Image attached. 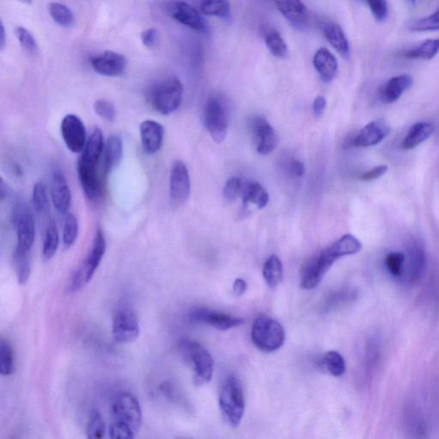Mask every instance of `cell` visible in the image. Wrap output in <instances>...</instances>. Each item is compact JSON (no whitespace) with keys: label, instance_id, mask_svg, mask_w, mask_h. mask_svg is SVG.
<instances>
[{"label":"cell","instance_id":"obj_1","mask_svg":"<svg viewBox=\"0 0 439 439\" xmlns=\"http://www.w3.org/2000/svg\"><path fill=\"white\" fill-rule=\"evenodd\" d=\"M362 249V244L354 235H345L320 252L310 261L302 272L300 285L304 290H314L321 282L336 261L343 256L354 255Z\"/></svg>","mask_w":439,"mask_h":439},{"label":"cell","instance_id":"obj_2","mask_svg":"<svg viewBox=\"0 0 439 439\" xmlns=\"http://www.w3.org/2000/svg\"><path fill=\"white\" fill-rule=\"evenodd\" d=\"M179 352L193 371L195 385H204L211 381L214 359L211 353L202 344L192 339H183L179 343Z\"/></svg>","mask_w":439,"mask_h":439},{"label":"cell","instance_id":"obj_3","mask_svg":"<svg viewBox=\"0 0 439 439\" xmlns=\"http://www.w3.org/2000/svg\"><path fill=\"white\" fill-rule=\"evenodd\" d=\"M106 250V241L104 233L101 228H98L88 255L70 276L67 291L78 292L90 282L104 259Z\"/></svg>","mask_w":439,"mask_h":439},{"label":"cell","instance_id":"obj_4","mask_svg":"<svg viewBox=\"0 0 439 439\" xmlns=\"http://www.w3.org/2000/svg\"><path fill=\"white\" fill-rule=\"evenodd\" d=\"M219 404L225 421L233 427L239 426L245 414V395L235 376L229 375L224 379L219 393Z\"/></svg>","mask_w":439,"mask_h":439},{"label":"cell","instance_id":"obj_5","mask_svg":"<svg viewBox=\"0 0 439 439\" xmlns=\"http://www.w3.org/2000/svg\"><path fill=\"white\" fill-rule=\"evenodd\" d=\"M183 93L184 88L180 79L170 77L152 87L149 99L156 112L162 116H170L180 109Z\"/></svg>","mask_w":439,"mask_h":439},{"label":"cell","instance_id":"obj_6","mask_svg":"<svg viewBox=\"0 0 439 439\" xmlns=\"http://www.w3.org/2000/svg\"><path fill=\"white\" fill-rule=\"evenodd\" d=\"M286 334L282 324L266 315L256 316L252 328L254 345L264 353H272L283 347Z\"/></svg>","mask_w":439,"mask_h":439},{"label":"cell","instance_id":"obj_7","mask_svg":"<svg viewBox=\"0 0 439 439\" xmlns=\"http://www.w3.org/2000/svg\"><path fill=\"white\" fill-rule=\"evenodd\" d=\"M113 421L128 426L137 435L142 423L140 403L132 394L120 392L116 395L112 402Z\"/></svg>","mask_w":439,"mask_h":439},{"label":"cell","instance_id":"obj_8","mask_svg":"<svg viewBox=\"0 0 439 439\" xmlns=\"http://www.w3.org/2000/svg\"><path fill=\"white\" fill-rule=\"evenodd\" d=\"M204 122L214 140L217 142L225 140L228 132V111L220 98L212 97L207 101L204 111Z\"/></svg>","mask_w":439,"mask_h":439},{"label":"cell","instance_id":"obj_9","mask_svg":"<svg viewBox=\"0 0 439 439\" xmlns=\"http://www.w3.org/2000/svg\"><path fill=\"white\" fill-rule=\"evenodd\" d=\"M140 333V322L135 312L129 308L117 310L113 319V338L118 344L136 341Z\"/></svg>","mask_w":439,"mask_h":439},{"label":"cell","instance_id":"obj_10","mask_svg":"<svg viewBox=\"0 0 439 439\" xmlns=\"http://www.w3.org/2000/svg\"><path fill=\"white\" fill-rule=\"evenodd\" d=\"M99 162L79 157L78 175L81 187L87 197L91 201H97L101 197L102 183L99 173Z\"/></svg>","mask_w":439,"mask_h":439},{"label":"cell","instance_id":"obj_11","mask_svg":"<svg viewBox=\"0 0 439 439\" xmlns=\"http://www.w3.org/2000/svg\"><path fill=\"white\" fill-rule=\"evenodd\" d=\"M61 135L67 149L74 154L82 153L87 144V132L84 122L75 114H67L61 125Z\"/></svg>","mask_w":439,"mask_h":439},{"label":"cell","instance_id":"obj_12","mask_svg":"<svg viewBox=\"0 0 439 439\" xmlns=\"http://www.w3.org/2000/svg\"><path fill=\"white\" fill-rule=\"evenodd\" d=\"M13 224L17 233V247L22 250L31 251L33 247L35 228L30 209L25 205H17L13 211Z\"/></svg>","mask_w":439,"mask_h":439},{"label":"cell","instance_id":"obj_13","mask_svg":"<svg viewBox=\"0 0 439 439\" xmlns=\"http://www.w3.org/2000/svg\"><path fill=\"white\" fill-rule=\"evenodd\" d=\"M191 194V180L187 165L182 161L173 163L169 180L170 199L176 205L187 203Z\"/></svg>","mask_w":439,"mask_h":439},{"label":"cell","instance_id":"obj_14","mask_svg":"<svg viewBox=\"0 0 439 439\" xmlns=\"http://www.w3.org/2000/svg\"><path fill=\"white\" fill-rule=\"evenodd\" d=\"M189 318L194 323L208 324L218 330H231L244 323L242 319L207 308H196L191 311Z\"/></svg>","mask_w":439,"mask_h":439},{"label":"cell","instance_id":"obj_15","mask_svg":"<svg viewBox=\"0 0 439 439\" xmlns=\"http://www.w3.org/2000/svg\"><path fill=\"white\" fill-rule=\"evenodd\" d=\"M90 64L93 70L101 76L120 77L124 74L128 61L123 54L106 51L91 58Z\"/></svg>","mask_w":439,"mask_h":439},{"label":"cell","instance_id":"obj_16","mask_svg":"<svg viewBox=\"0 0 439 439\" xmlns=\"http://www.w3.org/2000/svg\"><path fill=\"white\" fill-rule=\"evenodd\" d=\"M252 132L256 144V150L261 155H268L278 145V140L274 128L263 117L253 118Z\"/></svg>","mask_w":439,"mask_h":439},{"label":"cell","instance_id":"obj_17","mask_svg":"<svg viewBox=\"0 0 439 439\" xmlns=\"http://www.w3.org/2000/svg\"><path fill=\"white\" fill-rule=\"evenodd\" d=\"M390 133V125L385 121L381 120L371 121L351 140L350 144L354 147H371L381 144Z\"/></svg>","mask_w":439,"mask_h":439},{"label":"cell","instance_id":"obj_18","mask_svg":"<svg viewBox=\"0 0 439 439\" xmlns=\"http://www.w3.org/2000/svg\"><path fill=\"white\" fill-rule=\"evenodd\" d=\"M51 199L59 215H66L71 205V192L68 182L61 170H54L51 182Z\"/></svg>","mask_w":439,"mask_h":439},{"label":"cell","instance_id":"obj_19","mask_svg":"<svg viewBox=\"0 0 439 439\" xmlns=\"http://www.w3.org/2000/svg\"><path fill=\"white\" fill-rule=\"evenodd\" d=\"M172 17L177 22L201 33H208L209 27L199 11L188 3L178 1L171 7Z\"/></svg>","mask_w":439,"mask_h":439},{"label":"cell","instance_id":"obj_20","mask_svg":"<svg viewBox=\"0 0 439 439\" xmlns=\"http://www.w3.org/2000/svg\"><path fill=\"white\" fill-rule=\"evenodd\" d=\"M278 11L295 29L302 30L309 22V13L300 0H274Z\"/></svg>","mask_w":439,"mask_h":439},{"label":"cell","instance_id":"obj_21","mask_svg":"<svg viewBox=\"0 0 439 439\" xmlns=\"http://www.w3.org/2000/svg\"><path fill=\"white\" fill-rule=\"evenodd\" d=\"M142 149L148 155H154L161 148L164 140V128L155 120H144L140 125Z\"/></svg>","mask_w":439,"mask_h":439},{"label":"cell","instance_id":"obj_22","mask_svg":"<svg viewBox=\"0 0 439 439\" xmlns=\"http://www.w3.org/2000/svg\"><path fill=\"white\" fill-rule=\"evenodd\" d=\"M426 266V255L420 243L411 244L407 259V278L410 283H418L423 278Z\"/></svg>","mask_w":439,"mask_h":439},{"label":"cell","instance_id":"obj_23","mask_svg":"<svg viewBox=\"0 0 439 439\" xmlns=\"http://www.w3.org/2000/svg\"><path fill=\"white\" fill-rule=\"evenodd\" d=\"M413 85V78L409 75L402 74L390 78L383 87L381 96L385 104H394L401 98L403 93Z\"/></svg>","mask_w":439,"mask_h":439},{"label":"cell","instance_id":"obj_24","mask_svg":"<svg viewBox=\"0 0 439 439\" xmlns=\"http://www.w3.org/2000/svg\"><path fill=\"white\" fill-rule=\"evenodd\" d=\"M314 65L323 82H331L338 73V59L326 49L316 51L314 57Z\"/></svg>","mask_w":439,"mask_h":439},{"label":"cell","instance_id":"obj_25","mask_svg":"<svg viewBox=\"0 0 439 439\" xmlns=\"http://www.w3.org/2000/svg\"><path fill=\"white\" fill-rule=\"evenodd\" d=\"M123 156V142L121 138L112 135L105 142L104 155H102V169L104 173H108L116 168L120 163Z\"/></svg>","mask_w":439,"mask_h":439},{"label":"cell","instance_id":"obj_26","mask_svg":"<svg viewBox=\"0 0 439 439\" xmlns=\"http://www.w3.org/2000/svg\"><path fill=\"white\" fill-rule=\"evenodd\" d=\"M324 37L342 57L349 58L350 46L342 27L336 23H327L322 26Z\"/></svg>","mask_w":439,"mask_h":439},{"label":"cell","instance_id":"obj_27","mask_svg":"<svg viewBox=\"0 0 439 439\" xmlns=\"http://www.w3.org/2000/svg\"><path fill=\"white\" fill-rule=\"evenodd\" d=\"M433 125L428 122H419L412 126L402 142V149H413L433 135Z\"/></svg>","mask_w":439,"mask_h":439},{"label":"cell","instance_id":"obj_28","mask_svg":"<svg viewBox=\"0 0 439 439\" xmlns=\"http://www.w3.org/2000/svg\"><path fill=\"white\" fill-rule=\"evenodd\" d=\"M241 197H242L245 205L252 204L259 209L266 207L270 200L266 190L258 182H249L247 184H244Z\"/></svg>","mask_w":439,"mask_h":439},{"label":"cell","instance_id":"obj_29","mask_svg":"<svg viewBox=\"0 0 439 439\" xmlns=\"http://www.w3.org/2000/svg\"><path fill=\"white\" fill-rule=\"evenodd\" d=\"M59 245V235L56 223L53 218L47 221L43 237L42 256L45 261L52 259L56 254Z\"/></svg>","mask_w":439,"mask_h":439},{"label":"cell","instance_id":"obj_30","mask_svg":"<svg viewBox=\"0 0 439 439\" xmlns=\"http://www.w3.org/2000/svg\"><path fill=\"white\" fill-rule=\"evenodd\" d=\"M439 53V38L426 39L412 49L406 51L403 56L409 59L431 61Z\"/></svg>","mask_w":439,"mask_h":439},{"label":"cell","instance_id":"obj_31","mask_svg":"<svg viewBox=\"0 0 439 439\" xmlns=\"http://www.w3.org/2000/svg\"><path fill=\"white\" fill-rule=\"evenodd\" d=\"M13 263L20 285H25L30 280L31 274L30 251L16 247L13 253Z\"/></svg>","mask_w":439,"mask_h":439},{"label":"cell","instance_id":"obj_32","mask_svg":"<svg viewBox=\"0 0 439 439\" xmlns=\"http://www.w3.org/2000/svg\"><path fill=\"white\" fill-rule=\"evenodd\" d=\"M263 276L265 282L270 287H275L282 282L283 276V267L282 261L278 256L273 255L265 262Z\"/></svg>","mask_w":439,"mask_h":439},{"label":"cell","instance_id":"obj_33","mask_svg":"<svg viewBox=\"0 0 439 439\" xmlns=\"http://www.w3.org/2000/svg\"><path fill=\"white\" fill-rule=\"evenodd\" d=\"M199 9L202 13L213 17L227 18L230 15L228 0H200Z\"/></svg>","mask_w":439,"mask_h":439},{"label":"cell","instance_id":"obj_34","mask_svg":"<svg viewBox=\"0 0 439 439\" xmlns=\"http://www.w3.org/2000/svg\"><path fill=\"white\" fill-rule=\"evenodd\" d=\"M32 204L35 212L39 217L45 218L46 216H49V199L45 185L42 182H37L34 185Z\"/></svg>","mask_w":439,"mask_h":439},{"label":"cell","instance_id":"obj_35","mask_svg":"<svg viewBox=\"0 0 439 439\" xmlns=\"http://www.w3.org/2000/svg\"><path fill=\"white\" fill-rule=\"evenodd\" d=\"M49 14L58 25L63 27H70L74 25L75 18L73 11L61 3H51L49 5Z\"/></svg>","mask_w":439,"mask_h":439},{"label":"cell","instance_id":"obj_36","mask_svg":"<svg viewBox=\"0 0 439 439\" xmlns=\"http://www.w3.org/2000/svg\"><path fill=\"white\" fill-rule=\"evenodd\" d=\"M15 371V359L13 347L7 340L0 341V373L10 376Z\"/></svg>","mask_w":439,"mask_h":439},{"label":"cell","instance_id":"obj_37","mask_svg":"<svg viewBox=\"0 0 439 439\" xmlns=\"http://www.w3.org/2000/svg\"><path fill=\"white\" fill-rule=\"evenodd\" d=\"M265 44L273 56L280 58L287 57L288 47L278 31L271 30L265 35Z\"/></svg>","mask_w":439,"mask_h":439},{"label":"cell","instance_id":"obj_38","mask_svg":"<svg viewBox=\"0 0 439 439\" xmlns=\"http://www.w3.org/2000/svg\"><path fill=\"white\" fill-rule=\"evenodd\" d=\"M407 29L412 32H431L439 30V8L427 17L409 22Z\"/></svg>","mask_w":439,"mask_h":439},{"label":"cell","instance_id":"obj_39","mask_svg":"<svg viewBox=\"0 0 439 439\" xmlns=\"http://www.w3.org/2000/svg\"><path fill=\"white\" fill-rule=\"evenodd\" d=\"M323 366L328 373L335 377H341L346 371L345 359L341 354L336 351H330L324 355Z\"/></svg>","mask_w":439,"mask_h":439},{"label":"cell","instance_id":"obj_40","mask_svg":"<svg viewBox=\"0 0 439 439\" xmlns=\"http://www.w3.org/2000/svg\"><path fill=\"white\" fill-rule=\"evenodd\" d=\"M106 425L100 411H91L88 424L86 427L87 438L90 439H100L105 436Z\"/></svg>","mask_w":439,"mask_h":439},{"label":"cell","instance_id":"obj_41","mask_svg":"<svg viewBox=\"0 0 439 439\" xmlns=\"http://www.w3.org/2000/svg\"><path fill=\"white\" fill-rule=\"evenodd\" d=\"M79 227L76 216L73 214L67 213L63 227V245L66 249L73 246L78 239Z\"/></svg>","mask_w":439,"mask_h":439},{"label":"cell","instance_id":"obj_42","mask_svg":"<svg viewBox=\"0 0 439 439\" xmlns=\"http://www.w3.org/2000/svg\"><path fill=\"white\" fill-rule=\"evenodd\" d=\"M16 37H17L20 44L23 49L30 54H37L38 52V45L37 39L30 31L25 29V27L18 26L15 29Z\"/></svg>","mask_w":439,"mask_h":439},{"label":"cell","instance_id":"obj_43","mask_svg":"<svg viewBox=\"0 0 439 439\" xmlns=\"http://www.w3.org/2000/svg\"><path fill=\"white\" fill-rule=\"evenodd\" d=\"M405 259L404 254L400 252H390L386 256V267L395 278H400L403 275Z\"/></svg>","mask_w":439,"mask_h":439},{"label":"cell","instance_id":"obj_44","mask_svg":"<svg viewBox=\"0 0 439 439\" xmlns=\"http://www.w3.org/2000/svg\"><path fill=\"white\" fill-rule=\"evenodd\" d=\"M94 110L102 120L109 122L116 120V109L112 101L106 100V99H99L94 101Z\"/></svg>","mask_w":439,"mask_h":439},{"label":"cell","instance_id":"obj_45","mask_svg":"<svg viewBox=\"0 0 439 439\" xmlns=\"http://www.w3.org/2000/svg\"><path fill=\"white\" fill-rule=\"evenodd\" d=\"M243 182L239 178L233 177L228 180L223 189V196L228 202H233L241 195Z\"/></svg>","mask_w":439,"mask_h":439},{"label":"cell","instance_id":"obj_46","mask_svg":"<svg viewBox=\"0 0 439 439\" xmlns=\"http://www.w3.org/2000/svg\"><path fill=\"white\" fill-rule=\"evenodd\" d=\"M369 6L371 13L378 22H385L389 14L386 0H363Z\"/></svg>","mask_w":439,"mask_h":439},{"label":"cell","instance_id":"obj_47","mask_svg":"<svg viewBox=\"0 0 439 439\" xmlns=\"http://www.w3.org/2000/svg\"><path fill=\"white\" fill-rule=\"evenodd\" d=\"M109 433V437L114 439H132L137 436L135 433L128 428V426L118 424L116 422H113L111 424Z\"/></svg>","mask_w":439,"mask_h":439},{"label":"cell","instance_id":"obj_48","mask_svg":"<svg viewBox=\"0 0 439 439\" xmlns=\"http://www.w3.org/2000/svg\"><path fill=\"white\" fill-rule=\"evenodd\" d=\"M388 171V167L386 165L378 166L373 169L369 170L366 173H364L361 177V180L364 181H371L378 179V178L385 175Z\"/></svg>","mask_w":439,"mask_h":439},{"label":"cell","instance_id":"obj_49","mask_svg":"<svg viewBox=\"0 0 439 439\" xmlns=\"http://www.w3.org/2000/svg\"><path fill=\"white\" fill-rule=\"evenodd\" d=\"M158 32L156 29L146 30L142 31L140 35V39L142 44H144L146 47H149V49L156 44Z\"/></svg>","mask_w":439,"mask_h":439},{"label":"cell","instance_id":"obj_50","mask_svg":"<svg viewBox=\"0 0 439 439\" xmlns=\"http://www.w3.org/2000/svg\"><path fill=\"white\" fill-rule=\"evenodd\" d=\"M326 99L322 96H319L314 100V105H312V111H314V116L316 118H321L324 113V110L326 109Z\"/></svg>","mask_w":439,"mask_h":439},{"label":"cell","instance_id":"obj_51","mask_svg":"<svg viewBox=\"0 0 439 439\" xmlns=\"http://www.w3.org/2000/svg\"><path fill=\"white\" fill-rule=\"evenodd\" d=\"M288 171L292 176L302 177L304 173V166L302 161L294 160L290 162V167H288Z\"/></svg>","mask_w":439,"mask_h":439},{"label":"cell","instance_id":"obj_52","mask_svg":"<svg viewBox=\"0 0 439 439\" xmlns=\"http://www.w3.org/2000/svg\"><path fill=\"white\" fill-rule=\"evenodd\" d=\"M247 290V284L246 280L243 279H236L235 283H233V294L236 296H241L246 292Z\"/></svg>","mask_w":439,"mask_h":439},{"label":"cell","instance_id":"obj_53","mask_svg":"<svg viewBox=\"0 0 439 439\" xmlns=\"http://www.w3.org/2000/svg\"><path fill=\"white\" fill-rule=\"evenodd\" d=\"M6 30L5 26L1 23V27H0V49H4L6 46Z\"/></svg>","mask_w":439,"mask_h":439},{"label":"cell","instance_id":"obj_54","mask_svg":"<svg viewBox=\"0 0 439 439\" xmlns=\"http://www.w3.org/2000/svg\"><path fill=\"white\" fill-rule=\"evenodd\" d=\"M19 1L27 4V5H31V4H32V0H19Z\"/></svg>","mask_w":439,"mask_h":439},{"label":"cell","instance_id":"obj_55","mask_svg":"<svg viewBox=\"0 0 439 439\" xmlns=\"http://www.w3.org/2000/svg\"><path fill=\"white\" fill-rule=\"evenodd\" d=\"M407 1H409L411 4H413V5H414V4L416 3L417 0H407Z\"/></svg>","mask_w":439,"mask_h":439}]
</instances>
